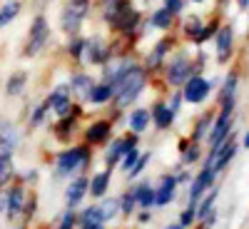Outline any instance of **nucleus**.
<instances>
[{
    "mask_svg": "<svg viewBox=\"0 0 249 229\" xmlns=\"http://www.w3.org/2000/svg\"><path fill=\"white\" fill-rule=\"evenodd\" d=\"M15 152L0 150V192L5 190L8 184L15 182Z\"/></svg>",
    "mask_w": 249,
    "mask_h": 229,
    "instance_id": "cd10ccee",
    "label": "nucleus"
},
{
    "mask_svg": "<svg viewBox=\"0 0 249 229\" xmlns=\"http://www.w3.org/2000/svg\"><path fill=\"white\" fill-rule=\"evenodd\" d=\"M212 122H214V110H204V112L192 122L190 140H192V142H207V135H210V130H212Z\"/></svg>",
    "mask_w": 249,
    "mask_h": 229,
    "instance_id": "bb28decb",
    "label": "nucleus"
},
{
    "mask_svg": "<svg viewBox=\"0 0 249 229\" xmlns=\"http://www.w3.org/2000/svg\"><path fill=\"white\" fill-rule=\"evenodd\" d=\"M177 179L175 175H162L160 182L155 184V210H164V207H170L175 199H177Z\"/></svg>",
    "mask_w": 249,
    "mask_h": 229,
    "instance_id": "6ab92c4d",
    "label": "nucleus"
},
{
    "mask_svg": "<svg viewBox=\"0 0 249 229\" xmlns=\"http://www.w3.org/2000/svg\"><path fill=\"white\" fill-rule=\"evenodd\" d=\"M112 97H115V88L107 85V82H102V80H97L92 85V90H90V95H88L85 107H110Z\"/></svg>",
    "mask_w": 249,
    "mask_h": 229,
    "instance_id": "4be33fe9",
    "label": "nucleus"
},
{
    "mask_svg": "<svg viewBox=\"0 0 249 229\" xmlns=\"http://www.w3.org/2000/svg\"><path fill=\"white\" fill-rule=\"evenodd\" d=\"M239 147H244V150H249V127L244 130V135H242V140H239Z\"/></svg>",
    "mask_w": 249,
    "mask_h": 229,
    "instance_id": "603ef678",
    "label": "nucleus"
},
{
    "mask_svg": "<svg viewBox=\"0 0 249 229\" xmlns=\"http://www.w3.org/2000/svg\"><path fill=\"white\" fill-rule=\"evenodd\" d=\"M95 82H97V77H92L88 70H75V72H70V77H68V85H70L72 100H75V102H80V105L85 107L88 95H90V90H92Z\"/></svg>",
    "mask_w": 249,
    "mask_h": 229,
    "instance_id": "f3484780",
    "label": "nucleus"
},
{
    "mask_svg": "<svg viewBox=\"0 0 249 229\" xmlns=\"http://www.w3.org/2000/svg\"><path fill=\"white\" fill-rule=\"evenodd\" d=\"M77 229H107V224H97V227H77Z\"/></svg>",
    "mask_w": 249,
    "mask_h": 229,
    "instance_id": "13d9d810",
    "label": "nucleus"
},
{
    "mask_svg": "<svg viewBox=\"0 0 249 229\" xmlns=\"http://www.w3.org/2000/svg\"><path fill=\"white\" fill-rule=\"evenodd\" d=\"M43 102L50 107V115H53L55 120L72 115V110H75V105H77V102L72 100V92H70L68 80H65V82H57V85H53L50 92L43 97Z\"/></svg>",
    "mask_w": 249,
    "mask_h": 229,
    "instance_id": "9d476101",
    "label": "nucleus"
},
{
    "mask_svg": "<svg viewBox=\"0 0 249 229\" xmlns=\"http://www.w3.org/2000/svg\"><path fill=\"white\" fill-rule=\"evenodd\" d=\"M175 50H177V35H175V33H164L160 40H155V43H152V48L147 50V55L142 57L140 65L147 70L150 77H152V75L162 72L164 62L170 60V55H172Z\"/></svg>",
    "mask_w": 249,
    "mask_h": 229,
    "instance_id": "0eeeda50",
    "label": "nucleus"
},
{
    "mask_svg": "<svg viewBox=\"0 0 249 229\" xmlns=\"http://www.w3.org/2000/svg\"><path fill=\"white\" fill-rule=\"evenodd\" d=\"M35 212H37V197L30 192V194H28V202H25V210H23V224H28V227H30V222H33Z\"/></svg>",
    "mask_w": 249,
    "mask_h": 229,
    "instance_id": "a18cd8bd",
    "label": "nucleus"
},
{
    "mask_svg": "<svg viewBox=\"0 0 249 229\" xmlns=\"http://www.w3.org/2000/svg\"><path fill=\"white\" fill-rule=\"evenodd\" d=\"M75 227H77V210H65L55 224V229H75Z\"/></svg>",
    "mask_w": 249,
    "mask_h": 229,
    "instance_id": "37998d69",
    "label": "nucleus"
},
{
    "mask_svg": "<svg viewBox=\"0 0 249 229\" xmlns=\"http://www.w3.org/2000/svg\"><path fill=\"white\" fill-rule=\"evenodd\" d=\"M137 65V57L132 53H124V55H115L110 62H105V65L100 68V80L107 82V85H112L117 90V85L122 82V77L127 75L132 68Z\"/></svg>",
    "mask_w": 249,
    "mask_h": 229,
    "instance_id": "f8f14e48",
    "label": "nucleus"
},
{
    "mask_svg": "<svg viewBox=\"0 0 249 229\" xmlns=\"http://www.w3.org/2000/svg\"><path fill=\"white\" fill-rule=\"evenodd\" d=\"M18 229H28V224H20V227H18Z\"/></svg>",
    "mask_w": 249,
    "mask_h": 229,
    "instance_id": "e2e57ef3",
    "label": "nucleus"
},
{
    "mask_svg": "<svg viewBox=\"0 0 249 229\" xmlns=\"http://www.w3.org/2000/svg\"><path fill=\"white\" fill-rule=\"evenodd\" d=\"M187 144H190V137H182V140L177 142V150H179V155H182V152L187 150Z\"/></svg>",
    "mask_w": 249,
    "mask_h": 229,
    "instance_id": "864d4df0",
    "label": "nucleus"
},
{
    "mask_svg": "<svg viewBox=\"0 0 249 229\" xmlns=\"http://www.w3.org/2000/svg\"><path fill=\"white\" fill-rule=\"evenodd\" d=\"M162 229H182V227H179V222H170V224H164Z\"/></svg>",
    "mask_w": 249,
    "mask_h": 229,
    "instance_id": "4d7b16f0",
    "label": "nucleus"
},
{
    "mask_svg": "<svg viewBox=\"0 0 249 229\" xmlns=\"http://www.w3.org/2000/svg\"><path fill=\"white\" fill-rule=\"evenodd\" d=\"M219 88V77H207V75H192L190 80L179 88L182 92V100L184 105H195V107H202L210 95Z\"/></svg>",
    "mask_w": 249,
    "mask_h": 229,
    "instance_id": "6e6552de",
    "label": "nucleus"
},
{
    "mask_svg": "<svg viewBox=\"0 0 249 229\" xmlns=\"http://www.w3.org/2000/svg\"><path fill=\"white\" fill-rule=\"evenodd\" d=\"M97 204H100V212H102L105 224H110V222H115L120 217V199L117 197H102Z\"/></svg>",
    "mask_w": 249,
    "mask_h": 229,
    "instance_id": "4c0bfd02",
    "label": "nucleus"
},
{
    "mask_svg": "<svg viewBox=\"0 0 249 229\" xmlns=\"http://www.w3.org/2000/svg\"><path fill=\"white\" fill-rule=\"evenodd\" d=\"M214 3H217L219 8H227V5H230V0H214Z\"/></svg>",
    "mask_w": 249,
    "mask_h": 229,
    "instance_id": "bf43d9fd",
    "label": "nucleus"
},
{
    "mask_svg": "<svg viewBox=\"0 0 249 229\" xmlns=\"http://www.w3.org/2000/svg\"><path fill=\"white\" fill-rule=\"evenodd\" d=\"M124 229H127V227H124Z\"/></svg>",
    "mask_w": 249,
    "mask_h": 229,
    "instance_id": "0e129e2a",
    "label": "nucleus"
},
{
    "mask_svg": "<svg viewBox=\"0 0 249 229\" xmlns=\"http://www.w3.org/2000/svg\"><path fill=\"white\" fill-rule=\"evenodd\" d=\"M204 20H207V18H202V15H195V13H192V15H182V18H177V25L182 28V35L192 43V40L197 37V33L202 30Z\"/></svg>",
    "mask_w": 249,
    "mask_h": 229,
    "instance_id": "72a5a7b5",
    "label": "nucleus"
},
{
    "mask_svg": "<svg viewBox=\"0 0 249 229\" xmlns=\"http://www.w3.org/2000/svg\"><path fill=\"white\" fill-rule=\"evenodd\" d=\"M50 40H53L50 20H48L45 13H37V15H33L30 25H28V35H25V43H23L20 55H23V57H37L40 53L48 50Z\"/></svg>",
    "mask_w": 249,
    "mask_h": 229,
    "instance_id": "39448f33",
    "label": "nucleus"
},
{
    "mask_svg": "<svg viewBox=\"0 0 249 229\" xmlns=\"http://www.w3.org/2000/svg\"><path fill=\"white\" fill-rule=\"evenodd\" d=\"M142 152H140V147H135V150H130V152H124L122 155V159H120V164H117V167L124 172V175H127L132 167H135V162H137V157H140Z\"/></svg>",
    "mask_w": 249,
    "mask_h": 229,
    "instance_id": "c03bdc74",
    "label": "nucleus"
},
{
    "mask_svg": "<svg viewBox=\"0 0 249 229\" xmlns=\"http://www.w3.org/2000/svg\"><path fill=\"white\" fill-rule=\"evenodd\" d=\"M82 115H85V107L77 102L75 110H72V115L60 117V120L53 122V127H50L53 137H55L57 142H62V144H70V140L80 132V120H82Z\"/></svg>",
    "mask_w": 249,
    "mask_h": 229,
    "instance_id": "4468645a",
    "label": "nucleus"
},
{
    "mask_svg": "<svg viewBox=\"0 0 249 229\" xmlns=\"http://www.w3.org/2000/svg\"><path fill=\"white\" fill-rule=\"evenodd\" d=\"M115 57V45L112 40L92 33L85 35V53H82V68H102L105 62H110Z\"/></svg>",
    "mask_w": 249,
    "mask_h": 229,
    "instance_id": "423d86ee",
    "label": "nucleus"
},
{
    "mask_svg": "<svg viewBox=\"0 0 249 229\" xmlns=\"http://www.w3.org/2000/svg\"><path fill=\"white\" fill-rule=\"evenodd\" d=\"M162 8L170 10L175 18H182L184 15V8H187V0H162Z\"/></svg>",
    "mask_w": 249,
    "mask_h": 229,
    "instance_id": "de8ad7c7",
    "label": "nucleus"
},
{
    "mask_svg": "<svg viewBox=\"0 0 249 229\" xmlns=\"http://www.w3.org/2000/svg\"><path fill=\"white\" fill-rule=\"evenodd\" d=\"M115 137V122L110 117H97L88 127H82V142L90 147H105V144Z\"/></svg>",
    "mask_w": 249,
    "mask_h": 229,
    "instance_id": "ddd939ff",
    "label": "nucleus"
},
{
    "mask_svg": "<svg viewBox=\"0 0 249 229\" xmlns=\"http://www.w3.org/2000/svg\"><path fill=\"white\" fill-rule=\"evenodd\" d=\"M50 107L45 105V102L43 100H40V102H35V105L30 107V112H28V130L30 132H35V130H40V127H45V124L50 122Z\"/></svg>",
    "mask_w": 249,
    "mask_h": 229,
    "instance_id": "c85d7f7f",
    "label": "nucleus"
},
{
    "mask_svg": "<svg viewBox=\"0 0 249 229\" xmlns=\"http://www.w3.org/2000/svg\"><path fill=\"white\" fill-rule=\"evenodd\" d=\"M150 120H152V127L157 132H170L175 127V120L177 115L167 107V102H164V97H157L150 102Z\"/></svg>",
    "mask_w": 249,
    "mask_h": 229,
    "instance_id": "a211bd4d",
    "label": "nucleus"
},
{
    "mask_svg": "<svg viewBox=\"0 0 249 229\" xmlns=\"http://www.w3.org/2000/svg\"><path fill=\"white\" fill-rule=\"evenodd\" d=\"M147 25H150L152 30H160L162 35H164V33H175V28H177V18H175L170 10H164V8L160 5V8H155V10L150 13Z\"/></svg>",
    "mask_w": 249,
    "mask_h": 229,
    "instance_id": "5701e85b",
    "label": "nucleus"
},
{
    "mask_svg": "<svg viewBox=\"0 0 249 229\" xmlns=\"http://www.w3.org/2000/svg\"><path fill=\"white\" fill-rule=\"evenodd\" d=\"M217 197H219V187L214 184L212 187V190L210 192H207L199 202H197V222H202L207 214H210L212 210H214V207H217Z\"/></svg>",
    "mask_w": 249,
    "mask_h": 229,
    "instance_id": "e433bc0d",
    "label": "nucleus"
},
{
    "mask_svg": "<svg viewBox=\"0 0 249 229\" xmlns=\"http://www.w3.org/2000/svg\"><path fill=\"white\" fill-rule=\"evenodd\" d=\"M0 214H5V190L0 192Z\"/></svg>",
    "mask_w": 249,
    "mask_h": 229,
    "instance_id": "6e6d98bb",
    "label": "nucleus"
},
{
    "mask_svg": "<svg viewBox=\"0 0 249 229\" xmlns=\"http://www.w3.org/2000/svg\"><path fill=\"white\" fill-rule=\"evenodd\" d=\"M25 202H28V187L20 184V182L8 184L5 187V219L8 222H15V219L23 217Z\"/></svg>",
    "mask_w": 249,
    "mask_h": 229,
    "instance_id": "2eb2a0df",
    "label": "nucleus"
},
{
    "mask_svg": "<svg viewBox=\"0 0 249 229\" xmlns=\"http://www.w3.org/2000/svg\"><path fill=\"white\" fill-rule=\"evenodd\" d=\"M152 162V152H142L140 157H137V162H135V167L127 172V179L130 182H135V179H140L142 177V172L147 170V164Z\"/></svg>",
    "mask_w": 249,
    "mask_h": 229,
    "instance_id": "79ce46f5",
    "label": "nucleus"
},
{
    "mask_svg": "<svg viewBox=\"0 0 249 229\" xmlns=\"http://www.w3.org/2000/svg\"><path fill=\"white\" fill-rule=\"evenodd\" d=\"M162 82H164V90H179L187 80L195 75V60L190 50H175L170 55V60L164 62L162 68Z\"/></svg>",
    "mask_w": 249,
    "mask_h": 229,
    "instance_id": "20e7f679",
    "label": "nucleus"
},
{
    "mask_svg": "<svg viewBox=\"0 0 249 229\" xmlns=\"http://www.w3.org/2000/svg\"><path fill=\"white\" fill-rule=\"evenodd\" d=\"M202 157H204L202 142H192V140H190V144H187V150L182 152V159H179V164H182V167H192V164H197Z\"/></svg>",
    "mask_w": 249,
    "mask_h": 229,
    "instance_id": "ea45409f",
    "label": "nucleus"
},
{
    "mask_svg": "<svg viewBox=\"0 0 249 229\" xmlns=\"http://www.w3.org/2000/svg\"><path fill=\"white\" fill-rule=\"evenodd\" d=\"M82 53H85V35H72L65 40V55L82 68Z\"/></svg>",
    "mask_w": 249,
    "mask_h": 229,
    "instance_id": "c9c22d12",
    "label": "nucleus"
},
{
    "mask_svg": "<svg viewBox=\"0 0 249 229\" xmlns=\"http://www.w3.org/2000/svg\"><path fill=\"white\" fill-rule=\"evenodd\" d=\"M135 217H137V224H142V227H144V224H150V222H152V217H155V214H152V210H137V212H135Z\"/></svg>",
    "mask_w": 249,
    "mask_h": 229,
    "instance_id": "3c124183",
    "label": "nucleus"
},
{
    "mask_svg": "<svg viewBox=\"0 0 249 229\" xmlns=\"http://www.w3.org/2000/svg\"><path fill=\"white\" fill-rule=\"evenodd\" d=\"M224 23V20L219 18V15H212V18H207L204 20V25H202V30L197 33V37L192 40V45L195 48H204L210 40H214V35H217V30H219V25Z\"/></svg>",
    "mask_w": 249,
    "mask_h": 229,
    "instance_id": "c756f323",
    "label": "nucleus"
},
{
    "mask_svg": "<svg viewBox=\"0 0 249 229\" xmlns=\"http://www.w3.org/2000/svg\"><path fill=\"white\" fill-rule=\"evenodd\" d=\"M164 102H167V107H170L175 115H179V112H182L184 100H182V92H179V90H170V97L164 100Z\"/></svg>",
    "mask_w": 249,
    "mask_h": 229,
    "instance_id": "09e8293b",
    "label": "nucleus"
},
{
    "mask_svg": "<svg viewBox=\"0 0 249 229\" xmlns=\"http://www.w3.org/2000/svg\"><path fill=\"white\" fill-rule=\"evenodd\" d=\"M187 3H192V5H204L207 0H187Z\"/></svg>",
    "mask_w": 249,
    "mask_h": 229,
    "instance_id": "052dcab7",
    "label": "nucleus"
},
{
    "mask_svg": "<svg viewBox=\"0 0 249 229\" xmlns=\"http://www.w3.org/2000/svg\"><path fill=\"white\" fill-rule=\"evenodd\" d=\"M150 82H152L150 72L137 62V65H135L127 75H124L122 82L117 85L115 97H112V102H110V110H115V112H124V110L135 107V105H137V100L144 95V90L150 88Z\"/></svg>",
    "mask_w": 249,
    "mask_h": 229,
    "instance_id": "f03ea898",
    "label": "nucleus"
},
{
    "mask_svg": "<svg viewBox=\"0 0 249 229\" xmlns=\"http://www.w3.org/2000/svg\"><path fill=\"white\" fill-rule=\"evenodd\" d=\"M95 10V0H62V8L57 15V28L65 37L82 35L88 18Z\"/></svg>",
    "mask_w": 249,
    "mask_h": 229,
    "instance_id": "7ed1b4c3",
    "label": "nucleus"
},
{
    "mask_svg": "<svg viewBox=\"0 0 249 229\" xmlns=\"http://www.w3.org/2000/svg\"><path fill=\"white\" fill-rule=\"evenodd\" d=\"M214 62L217 65H230L234 60V53H237V33H234V25L232 23H224L219 25L217 35H214Z\"/></svg>",
    "mask_w": 249,
    "mask_h": 229,
    "instance_id": "9b49d317",
    "label": "nucleus"
},
{
    "mask_svg": "<svg viewBox=\"0 0 249 229\" xmlns=\"http://www.w3.org/2000/svg\"><path fill=\"white\" fill-rule=\"evenodd\" d=\"M247 35H249V10H247Z\"/></svg>",
    "mask_w": 249,
    "mask_h": 229,
    "instance_id": "680f3d73",
    "label": "nucleus"
},
{
    "mask_svg": "<svg viewBox=\"0 0 249 229\" xmlns=\"http://www.w3.org/2000/svg\"><path fill=\"white\" fill-rule=\"evenodd\" d=\"M217 177H219V175H217L212 167H202L197 175H192V182L187 184V202L197 204V202L217 184Z\"/></svg>",
    "mask_w": 249,
    "mask_h": 229,
    "instance_id": "dca6fc26",
    "label": "nucleus"
},
{
    "mask_svg": "<svg viewBox=\"0 0 249 229\" xmlns=\"http://www.w3.org/2000/svg\"><path fill=\"white\" fill-rule=\"evenodd\" d=\"M234 3H237V8H239V10H244V13L249 10V0H234Z\"/></svg>",
    "mask_w": 249,
    "mask_h": 229,
    "instance_id": "5fc2aeb1",
    "label": "nucleus"
},
{
    "mask_svg": "<svg viewBox=\"0 0 249 229\" xmlns=\"http://www.w3.org/2000/svg\"><path fill=\"white\" fill-rule=\"evenodd\" d=\"M120 217H135V212H137V199H135V192H132V184L124 190L120 197Z\"/></svg>",
    "mask_w": 249,
    "mask_h": 229,
    "instance_id": "58836bf2",
    "label": "nucleus"
},
{
    "mask_svg": "<svg viewBox=\"0 0 249 229\" xmlns=\"http://www.w3.org/2000/svg\"><path fill=\"white\" fill-rule=\"evenodd\" d=\"M172 175H175V179H177V187H187V184L192 182V172H190V167H182V164H179V167H177Z\"/></svg>",
    "mask_w": 249,
    "mask_h": 229,
    "instance_id": "8fccbe9b",
    "label": "nucleus"
},
{
    "mask_svg": "<svg viewBox=\"0 0 249 229\" xmlns=\"http://www.w3.org/2000/svg\"><path fill=\"white\" fill-rule=\"evenodd\" d=\"M239 70L237 68H232L230 72H227V77L219 82V92H217V102H222V100H230V97H237V92H239Z\"/></svg>",
    "mask_w": 249,
    "mask_h": 229,
    "instance_id": "7c9ffc66",
    "label": "nucleus"
},
{
    "mask_svg": "<svg viewBox=\"0 0 249 229\" xmlns=\"http://www.w3.org/2000/svg\"><path fill=\"white\" fill-rule=\"evenodd\" d=\"M122 155H124V144H122V135H120V137H112L105 144V170L115 172L120 159H122Z\"/></svg>",
    "mask_w": 249,
    "mask_h": 229,
    "instance_id": "2f4dec72",
    "label": "nucleus"
},
{
    "mask_svg": "<svg viewBox=\"0 0 249 229\" xmlns=\"http://www.w3.org/2000/svg\"><path fill=\"white\" fill-rule=\"evenodd\" d=\"M110 184H112V172H110V170H100V172L90 175L88 194H90L92 199H102V197H107Z\"/></svg>",
    "mask_w": 249,
    "mask_h": 229,
    "instance_id": "393cba45",
    "label": "nucleus"
},
{
    "mask_svg": "<svg viewBox=\"0 0 249 229\" xmlns=\"http://www.w3.org/2000/svg\"><path fill=\"white\" fill-rule=\"evenodd\" d=\"M20 13H23V0H3L0 3V30H5L10 23H15Z\"/></svg>",
    "mask_w": 249,
    "mask_h": 229,
    "instance_id": "473e14b6",
    "label": "nucleus"
},
{
    "mask_svg": "<svg viewBox=\"0 0 249 229\" xmlns=\"http://www.w3.org/2000/svg\"><path fill=\"white\" fill-rule=\"evenodd\" d=\"M28 82H30V72L28 70H13L8 75V80H5L3 90H5L8 97H20V95H25Z\"/></svg>",
    "mask_w": 249,
    "mask_h": 229,
    "instance_id": "a878e982",
    "label": "nucleus"
},
{
    "mask_svg": "<svg viewBox=\"0 0 249 229\" xmlns=\"http://www.w3.org/2000/svg\"><path fill=\"white\" fill-rule=\"evenodd\" d=\"M37 177H40V172L35 170V167H28V170H23V172H15V182H20V184H35L37 182Z\"/></svg>",
    "mask_w": 249,
    "mask_h": 229,
    "instance_id": "49530a36",
    "label": "nucleus"
},
{
    "mask_svg": "<svg viewBox=\"0 0 249 229\" xmlns=\"http://www.w3.org/2000/svg\"><path fill=\"white\" fill-rule=\"evenodd\" d=\"M88 184H90V177H85V175H77L68 182V187H65V210H77V207L85 202Z\"/></svg>",
    "mask_w": 249,
    "mask_h": 229,
    "instance_id": "aec40b11",
    "label": "nucleus"
},
{
    "mask_svg": "<svg viewBox=\"0 0 249 229\" xmlns=\"http://www.w3.org/2000/svg\"><path fill=\"white\" fill-rule=\"evenodd\" d=\"M92 164V147L85 142L77 144H65L53 162V177L55 179H72L82 172H88V167Z\"/></svg>",
    "mask_w": 249,
    "mask_h": 229,
    "instance_id": "f257e3e1",
    "label": "nucleus"
},
{
    "mask_svg": "<svg viewBox=\"0 0 249 229\" xmlns=\"http://www.w3.org/2000/svg\"><path fill=\"white\" fill-rule=\"evenodd\" d=\"M179 227L182 229H192L195 224H197V204H192V202H187V207L179 212Z\"/></svg>",
    "mask_w": 249,
    "mask_h": 229,
    "instance_id": "a19ab883",
    "label": "nucleus"
},
{
    "mask_svg": "<svg viewBox=\"0 0 249 229\" xmlns=\"http://www.w3.org/2000/svg\"><path fill=\"white\" fill-rule=\"evenodd\" d=\"M97 224H105L97 202H95V204H88V207H82V210L77 212V227H97Z\"/></svg>",
    "mask_w": 249,
    "mask_h": 229,
    "instance_id": "f704fd0d",
    "label": "nucleus"
},
{
    "mask_svg": "<svg viewBox=\"0 0 249 229\" xmlns=\"http://www.w3.org/2000/svg\"><path fill=\"white\" fill-rule=\"evenodd\" d=\"M124 124H127L130 132H135V135L142 137L144 132L150 130V124H152V120H150V107H144V105L130 107L127 115H124Z\"/></svg>",
    "mask_w": 249,
    "mask_h": 229,
    "instance_id": "412c9836",
    "label": "nucleus"
},
{
    "mask_svg": "<svg viewBox=\"0 0 249 229\" xmlns=\"http://www.w3.org/2000/svg\"><path fill=\"white\" fill-rule=\"evenodd\" d=\"M237 152H239V137H237V130H234L230 135V140H227L217 152H207L202 157V167H212L217 175H222V172L230 170V164L234 162Z\"/></svg>",
    "mask_w": 249,
    "mask_h": 229,
    "instance_id": "1a4fd4ad",
    "label": "nucleus"
},
{
    "mask_svg": "<svg viewBox=\"0 0 249 229\" xmlns=\"http://www.w3.org/2000/svg\"><path fill=\"white\" fill-rule=\"evenodd\" d=\"M132 192L137 199V210H155V184L150 179H135Z\"/></svg>",
    "mask_w": 249,
    "mask_h": 229,
    "instance_id": "b1692460",
    "label": "nucleus"
}]
</instances>
